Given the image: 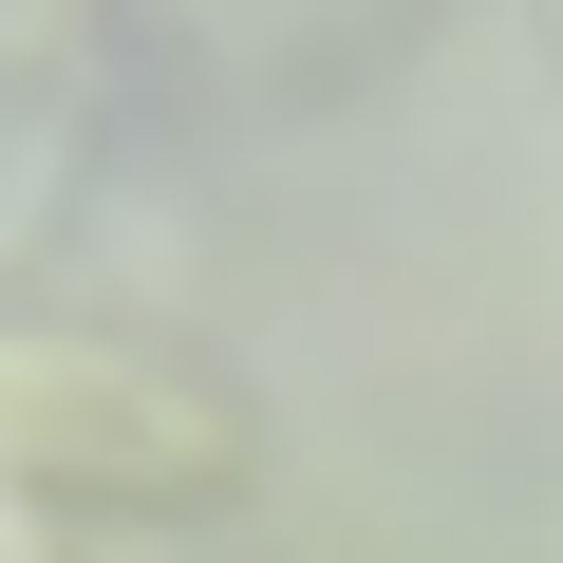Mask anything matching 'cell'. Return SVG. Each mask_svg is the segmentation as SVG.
Returning a JSON list of instances; mask_svg holds the SVG:
<instances>
[{"instance_id":"cell-2","label":"cell","mask_w":563,"mask_h":563,"mask_svg":"<svg viewBox=\"0 0 563 563\" xmlns=\"http://www.w3.org/2000/svg\"><path fill=\"white\" fill-rule=\"evenodd\" d=\"M113 151V0H0V282L57 263Z\"/></svg>"},{"instance_id":"cell-3","label":"cell","mask_w":563,"mask_h":563,"mask_svg":"<svg viewBox=\"0 0 563 563\" xmlns=\"http://www.w3.org/2000/svg\"><path fill=\"white\" fill-rule=\"evenodd\" d=\"M526 38H544V76H563V0H526Z\"/></svg>"},{"instance_id":"cell-1","label":"cell","mask_w":563,"mask_h":563,"mask_svg":"<svg viewBox=\"0 0 563 563\" xmlns=\"http://www.w3.org/2000/svg\"><path fill=\"white\" fill-rule=\"evenodd\" d=\"M0 507H38V526H225V507H263V395L188 339L0 320Z\"/></svg>"}]
</instances>
